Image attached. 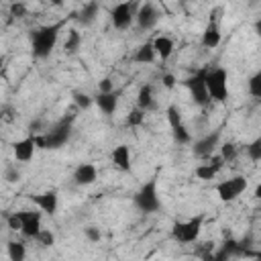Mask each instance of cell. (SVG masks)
I'll return each instance as SVG.
<instances>
[{"instance_id": "cell-6", "label": "cell", "mask_w": 261, "mask_h": 261, "mask_svg": "<svg viewBox=\"0 0 261 261\" xmlns=\"http://www.w3.org/2000/svg\"><path fill=\"white\" fill-rule=\"evenodd\" d=\"M137 2L135 0H124V2H118L112 10H110V20L114 24V29L118 31H124L133 24L135 20V12H137Z\"/></svg>"}, {"instance_id": "cell-38", "label": "cell", "mask_w": 261, "mask_h": 261, "mask_svg": "<svg viewBox=\"0 0 261 261\" xmlns=\"http://www.w3.org/2000/svg\"><path fill=\"white\" fill-rule=\"evenodd\" d=\"M18 177H20V171H18L14 165H8V169H6V179H8V181H18Z\"/></svg>"}, {"instance_id": "cell-15", "label": "cell", "mask_w": 261, "mask_h": 261, "mask_svg": "<svg viewBox=\"0 0 261 261\" xmlns=\"http://www.w3.org/2000/svg\"><path fill=\"white\" fill-rule=\"evenodd\" d=\"M96 177H98V169L94 163H82L73 171V181L77 186H90L96 181Z\"/></svg>"}, {"instance_id": "cell-21", "label": "cell", "mask_w": 261, "mask_h": 261, "mask_svg": "<svg viewBox=\"0 0 261 261\" xmlns=\"http://www.w3.org/2000/svg\"><path fill=\"white\" fill-rule=\"evenodd\" d=\"M80 45H82V35H80V31H75V29H69V33H67V39H65V43H63V49H65V53L73 55V53L80 49Z\"/></svg>"}, {"instance_id": "cell-42", "label": "cell", "mask_w": 261, "mask_h": 261, "mask_svg": "<svg viewBox=\"0 0 261 261\" xmlns=\"http://www.w3.org/2000/svg\"><path fill=\"white\" fill-rule=\"evenodd\" d=\"M0 120H2V114H0Z\"/></svg>"}, {"instance_id": "cell-8", "label": "cell", "mask_w": 261, "mask_h": 261, "mask_svg": "<svg viewBox=\"0 0 261 261\" xmlns=\"http://www.w3.org/2000/svg\"><path fill=\"white\" fill-rule=\"evenodd\" d=\"M247 179L245 175H234L230 179H224V181H218L216 184V194L222 202H232L237 200L245 190H247Z\"/></svg>"}, {"instance_id": "cell-3", "label": "cell", "mask_w": 261, "mask_h": 261, "mask_svg": "<svg viewBox=\"0 0 261 261\" xmlns=\"http://www.w3.org/2000/svg\"><path fill=\"white\" fill-rule=\"evenodd\" d=\"M228 75L224 67H210L206 71V92L210 102H224L228 98V84H226Z\"/></svg>"}, {"instance_id": "cell-39", "label": "cell", "mask_w": 261, "mask_h": 261, "mask_svg": "<svg viewBox=\"0 0 261 261\" xmlns=\"http://www.w3.org/2000/svg\"><path fill=\"white\" fill-rule=\"evenodd\" d=\"M163 86H165L167 90H171V88L175 86V75H173V73H163Z\"/></svg>"}, {"instance_id": "cell-11", "label": "cell", "mask_w": 261, "mask_h": 261, "mask_svg": "<svg viewBox=\"0 0 261 261\" xmlns=\"http://www.w3.org/2000/svg\"><path fill=\"white\" fill-rule=\"evenodd\" d=\"M29 200H31L41 212H45V214H49V216H53V214L57 212L59 200H57V194H55L53 190L43 192V194H33V196H29Z\"/></svg>"}, {"instance_id": "cell-17", "label": "cell", "mask_w": 261, "mask_h": 261, "mask_svg": "<svg viewBox=\"0 0 261 261\" xmlns=\"http://www.w3.org/2000/svg\"><path fill=\"white\" fill-rule=\"evenodd\" d=\"M110 159H112V163H114L120 171H130V167H133L128 145H118V147H114L112 153H110Z\"/></svg>"}, {"instance_id": "cell-30", "label": "cell", "mask_w": 261, "mask_h": 261, "mask_svg": "<svg viewBox=\"0 0 261 261\" xmlns=\"http://www.w3.org/2000/svg\"><path fill=\"white\" fill-rule=\"evenodd\" d=\"M247 155H249L253 161H259V159H261V139H259V137L247 145Z\"/></svg>"}, {"instance_id": "cell-25", "label": "cell", "mask_w": 261, "mask_h": 261, "mask_svg": "<svg viewBox=\"0 0 261 261\" xmlns=\"http://www.w3.org/2000/svg\"><path fill=\"white\" fill-rule=\"evenodd\" d=\"M216 169L212 167V165H208V163H202V165H198L196 167V177L198 179H204V181H208V179H214L216 177Z\"/></svg>"}, {"instance_id": "cell-18", "label": "cell", "mask_w": 261, "mask_h": 261, "mask_svg": "<svg viewBox=\"0 0 261 261\" xmlns=\"http://www.w3.org/2000/svg\"><path fill=\"white\" fill-rule=\"evenodd\" d=\"M98 12H100V4H98V0H90V2H86L80 10H77V22L82 24V27H90L94 20H96V16H98Z\"/></svg>"}, {"instance_id": "cell-12", "label": "cell", "mask_w": 261, "mask_h": 261, "mask_svg": "<svg viewBox=\"0 0 261 261\" xmlns=\"http://www.w3.org/2000/svg\"><path fill=\"white\" fill-rule=\"evenodd\" d=\"M218 139H220V130L208 133L206 137L198 139L194 145V155L196 157H210L214 153V149L218 147Z\"/></svg>"}, {"instance_id": "cell-27", "label": "cell", "mask_w": 261, "mask_h": 261, "mask_svg": "<svg viewBox=\"0 0 261 261\" xmlns=\"http://www.w3.org/2000/svg\"><path fill=\"white\" fill-rule=\"evenodd\" d=\"M237 153H239V147H237L234 143H228V141H226V143L220 145V153H218V155H220L224 161H232V159L237 157Z\"/></svg>"}, {"instance_id": "cell-13", "label": "cell", "mask_w": 261, "mask_h": 261, "mask_svg": "<svg viewBox=\"0 0 261 261\" xmlns=\"http://www.w3.org/2000/svg\"><path fill=\"white\" fill-rule=\"evenodd\" d=\"M35 149H37V147H35L33 135H29V137H24V139H20V141L12 143L14 159H16V161H20V163L31 161V159H33V155H35Z\"/></svg>"}, {"instance_id": "cell-14", "label": "cell", "mask_w": 261, "mask_h": 261, "mask_svg": "<svg viewBox=\"0 0 261 261\" xmlns=\"http://www.w3.org/2000/svg\"><path fill=\"white\" fill-rule=\"evenodd\" d=\"M94 102L98 104V108L106 114V116H112L118 108V94L112 90V92H98V96L94 98Z\"/></svg>"}, {"instance_id": "cell-37", "label": "cell", "mask_w": 261, "mask_h": 261, "mask_svg": "<svg viewBox=\"0 0 261 261\" xmlns=\"http://www.w3.org/2000/svg\"><path fill=\"white\" fill-rule=\"evenodd\" d=\"M112 90H114V84L110 77H104L98 82V92H112Z\"/></svg>"}, {"instance_id": "cell-9", "label": "cell", "mask_w": 261, "mask_h": 261, "mask_svg": "<svg viewBox=\"0 0 261 261\" xmlns=\"http://www.w3.org/2000/svg\"><path fill=\"white\" fill-rule=\"evenodd\" d=\"M135 22L139 24V29L143 31H151L157 22H159V10L157 6L151 2V0H145L137 6V12H135Z\"/></svg>"}, {"instance_id": "cell-10", "label": "cell", "mask_w": 261, "mask_h": 261, "mask_svg": "<svg viewBox=\"0 0 261 261\" xmlns=\"http://www.w3.org/2000/svg\"><path fill=\"white\" fill-rule=\"evenodd\" d=\"M18 216H20V222H22L20 234L24 239H35L39 234V230L43 228L41 226V214L39 212H33V210H20Z\"/></svg>"}, {"instance_id": "cell-29", "label": "cell", "mask_w": 261, "mask_h": 261, "mask_svg": "<svg viewBox=\"0 0 261 261\" xmlns=\"http://www.w3.org/2000/svg\"><path fill=\"white\" fill-rule=\"evenodd\" d=\"M35 241H37L41 247H51V245L55 243V234H53L49 228H41L39 234L35 237Z\"/></svg>"}, {"instance_id": "cell-40", "label": "cell", "mask_w": 261, "mask_h": 261, "mask_svg": "<svg viewBox=\"0 0 261 261\" xmlns=\"http://www.w3.org/2000/svg\"><path fill=\"white\" fill-rule=\"evenodd\" d=\"M49 4H53V6H61L63 4V0H47Z\"/></svg>"}, {"instance_id": "cell-41", "label": "cell", "mask_w": 261, "mask_h": 261, "mask_svg": "<svg viewBox=\"0 0 261 261\" xmlns=\"http://www.w3.org/2000/svg\"><path fill=\"white\" fill-rule=\"evenodd\" d=\"M2 65H4V57L0 55V67H2Z\"/></svg>"}, {"instance_id": "cell-23", "label": "cell", "mask_w": 261, "mask_h": 261, "mask_svg": "<svg viewBox=\"0 0 261 261\" xmlns=\"http://www.w3.org/2000/svg\"><path fill=\"white\" fill-rule=\"evenodd\" d=\"M6 251H8V257L12 261H22L27 257V249H24V245L20 241H10L6 245Z\"/></svg>"}, {"instance_id": "cell-34", "label": "cell", "mask_w": 261, "mask_h": 261, "mask_svg": "<svg viewBox=\"0 0 261 261\" xmlns=\"http://www.w3.org/2000/svg\"><path fill=\"white\" fill-rule=\"evenodd\" d=\"M6 224H8V228H10L12 232H20V226H22V222H20V216H18V212H12V214L6 218Z\"/></svg>"}, {"instance_id": "cell-2", "label": "cell", "mask_w": 261, "mask_h": 261, "mask_svg": "<svg viewBox=\"0 0 261 261\" xmlns=\"http://www.w3.org/2000/svg\"><path fill=\"white\" fill-rule=\"evenodd\" d=\"M69 133H71V120H65L63 118L51 130H47L43 135H33V141H35V147L37 149H59L61 145L67 143Z\"/></svg>"}, {"instance_id": "cell-33", "label": "cell", "mask_w": 261, "mask_h": 261, "mask_svg": "<svg viewBox=\"0 0 261 261\" xmlns=\"http://www.w3.org/2000/svg\"><path fill=\"white\" fill-rule=\"evenodd\" d=\"M10 16L12 18H24L27 16V6L22 2H12L10 4Z\"/></svg>"}, {"instance_id": "cell-26", "label": "cell", "mask_w": 261, "mask_h": 261, "mask_svg": "<svg viewBox=\"0 0 261 261\" xmlns=\"http://www.w3.org/2000/svg\"><path fill=\"white\" fill-rule=\"evenodd\" d=\"M249 94L253 98H261V71H255L249 77Z\"/></svg>"}, {"instance_id": "cell-20", "label": "cell", "mask_w": 261, "mask_h": 261, "mask_svg": "<svg viewBox=\"0 0 261 261\" xmlns=\"http://www.w3.org/2000/svg\"><path fill=\"white\" fill-rule=\"evenodd\" d=\"M137 106H139L141 110H145V112L155 110L157 102H155V96H153V86H151V84L141 86V90H139V94H137Z\"/></svg>"}, {"instance_id": "cell-4", "label": "cell", "mask_w": 261, "mask_h": 261, "mask_svg": "<svg viewBox=\"0 0 261 261\" xmlns=\"http://www.w3.org/2000/svg\"><path fill=\"white\" fill-rule=\"evenodd\" d=\"M202 224H204V214H198V216H194L190 220H184V222H175L173 228H171V237L181 245L196 243L198 237H200Z\"/></svg>"}, {"instance_id": "cell-7", "label": "cell", "mask_w": 261, "mask_h": 261, "mask_svg": "<svg viewBox=\"0 0 261 261\" xmlns=\"http://www.w3.org/2000/svg\"><path fill=\"white\" fill-rule=\"evenodd\" d=\"M206 67L204 69H200V71H196L192 77H188L184 84H186V88L190 90V96H192V100L198 104V106H208L210 104V98H208V92H206Z\"/></svg>"}, {"instance_id": "cell-22", "label": "cell", "mask_w": 261, "mask_h": 261, "mask_svg": "<svg viewBox=\"0 0 261 261\" xmlns=\"http://www.w3.org/2000/svg\"><path fill=\"white\" fill-rule=\"evenodd\" d=\"M153 59H155V49H153L151 43L141 45L137 49V53H135V61L137 63H153Z\"/></svg>"}, {"instance_id": "cell-35", "label": "cell", "mask_w": 261, "mask_h": 261, "mask_svg": "<svg viewBox=\"0 0 261 261\" xmlns=\"http://www.w3.org/2000/svg\"><path fill=\"white\" fill-rule=\"evenodd\" d=\"M84 232H86L88 241H92V243H98V241L102 239V232L98 230V226H86V228H84Z\"/></svg>"}, {"instance_id": "cell-16", "label": "cell", "mask_w": 261, "mask_h": 261, "mask_svg": "<svg viewBox=\"0 0 261 261\" xmlns=\"http://www.w3.org/2000/svg\"><path fill=\"white\" fill-rule=\"evenodd\" d=\"M220 39H222V33H220V27L216 20H210L202 33V45L206 49H216L220 45Z\"/></svg>"}, {"instance_id": "cell-32", "label": "cell", "mask_w": 261, "mask_h": 261, "mask_svg": "<svg viewBox=\"0 0 261 261\" xmlns=\"http://www.w3.org/2000/svg\"><path fill=\"white\" fill-rule=\"evenodd\" d=\"M73 102H75L77 108H90L94 100H92L88 94H84V92H75V94H73Z\"/></svg>"}, {"instance_id": "cell-28", "label": "cell", "mask_w": 261, "mask_h": 261, "mask_svg": "<svg viewBox=\"0 0 261 261\" xmlns=\"http://www.w3.org/2000/svg\"><path fill=\"white\" fill-rule=\"evenodd\" d=\"M145 110H141L139 106L137 108H133L130 112H128V116H126V124L128 126H139V124H143V120H145Z\"/></svg>"}, {"instance_id": "cell-1", "label": "cell", "mask_w": 261, "mask_h": 261, "mask_svg": "<svg viewBox=\"0 0 261 261\" xmlns=\"http://www.w3.org/2000/svg\"><path fill=\"white\" fill-rule=\"evenodd\" d=\"M69 18H63L59 22H53V24H45V27H39L31 33V47H33V55L37 59H45L51 55L55 43H57V37L61 33V29L65 27Z\"/></svg>"}, {"instance_id": "cell-19", "label": "cell", "mask_w": 261, "mask_h": 261, "mask_svg": "<svg viewBox=\"0 0 261 261\" xmlns=\"http://www.w3.org/2000/svg\"><path fill=\"white\" fill-rule=\"evenodd\" d=\"M151 45H153V49H155V55H159L161 61H167V59L171 57V53H173V41H171V37H167V35L155 37V39L151 41Z\"/></svg>"}, {"instance_id": "cell-31", "label": "cell", "mask_w": 261, "mask_h": 261, "mask_svg": "<svg viewBox=\"0 0 261 261\" xmlns=\"http://www.w3.org/2000/svg\"><path fill=\"white\" fill-rule=\"evenodd\" d=\"M165 114H167V122H169V126H177V124H181V114H179L177 106H173V104L167 106Z\"/></svg>"}, {"instance_id": "cell-5", "label": "cell", "mask_w": 261, "mask_h": 261, "mask_svg": "<svg viewBox=\"0 0 261 261\" xmlns=\"http://www.w3.org/2000/svg\"><path fill=\"white\" fill-rule=\"evenodd\" d=\"M135 206L141 212H155V210H159L161 202H159V194H157V177H153L147 184H143V188L135 194Z\"/></svg>"}, {"instance_id": "cell-24", "label": "cell", "mask_w": 261, "mask_h": 261, "mask_svg": "<svg viewBox=\"0 0 261 261\" xmlns=\"http://www.w3.org/2000/svg\"><path fill=\"white\" fill-rule=\"evenodd\" d=\"M171 133H173V139H175L179 145H186V143L192 141V135H190V130L184 126V122L177 124V126H171Z\"/></svg>"}, {"instance_id": "cell-36", "label": "cell", "mask_w": 261, "mask_h": 261, "mask_svg": "<svg viewBox=\"0 0 261 261\" xmlns=\"http://www.w3.org/2000/svg\"><path fill=\"white\" fill-rule=\"evenodd\" d=\"M224 163H226V161H224V159H222L220 155H214V153H212V155L208 157V165H212V167H214L216 171H220V167H222Z\"/></svg>"}]
</instances>
